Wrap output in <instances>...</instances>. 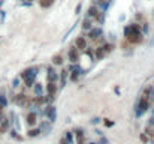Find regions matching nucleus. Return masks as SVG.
<instances>
[{
  "label": "nucleus",
  "mask_w": 154,
  "mask_h": 144,
  "mask_svg": "<svg viewBox=\"0 0 154 144\" xmlns=\"http://www.w3.org/2000/svg\"><path fill=\"white\" fill-rule=\"evenodd\" d=\"M148 107H150V102L142 98V99L139 101V105H138V110H136V116H142V114L148 110Z\"/></svg>",
  "instance_id": "1"
},
{
  "label": "nucleus",
  "mask_w": 154,
  "mask_h": 144,
  "mask_svg": "<svg viewBox=\"0 0 154 144\" xmlns=\"http://www.w3.org/2000/svg\"><path fill=\"white\" fill-rule=\"evenodd\" d=\"M38 75V68H29L26 69L23 74H21V78H30V80H35V77Z\"/></svg>",
  "instance_id": "2"
},
{
  "label": "nucleus",
  "mask_w": 154,
  "mask_h": 144,
  "mask_svg": "<svg viewBox=\"0 0 154 144\" xmlns=\"http://www.w3.org/2000/svg\"><path fill=\"white\" fill-rule=\"evenodd\" d=\"M138 32H141V27H139L138 24H132V26H127V27H124V36H126V38H129L130 35H133V33H138Z\"/></svg>",
  "instance_id": "3"
},
{
  "label": "nucleus",
  "mask_w": 154,
  "mask_h": 144,
  "mask_svg": "<svg viewBox=\"0 0 154 144\" xmlns=\"http://www.w3.org/2000/svg\"><path fill=\"white\" fill-rule=\"evenodd\" d=\"M44 114H45V116H48V119H50V122H56V119H57V113H56V107H53V105H50V107H47V110L44 111Z\"/></svg>",
  "instance_id": "4"
},
{
  "label": "nucleus",
  "mask_w": 154,
  "mask_h": 144,
  "mask_svg": "<svg viewBox=\"0 0 154 144\" xmlns=\"http://www.w3.org/2000/svg\"><path fill=\"white\" fill-rule=\"evenodd\" d=\"M142 39H144V36H142V33H141V32L133 33V35H130V36L127 38V41H129L130 44H141V42H142Z\"/></svg>",
  "instance_id": "5"
},
{
  "label": "nucleus",
  "mask_w": 154,
  "mask_h": 144,
  "mask_svg": "<svg viewBox=\"0 0 154 144\" xmlns=\"http://www.w3.org/2000/svg\"><path fill=\"white\" fill-rule=\"evenodd\" d=\"M67 56H69V60L72 62V63H76L78 60H79V53H78V48H70L69 50V53H67Z\"/></svg>",
  "instance_id": "6"
},
{
  "label": "nucleus",
  "mask_w": 154,
  "mask_h": 144,
  "mask_svg": "<svg viewBox=\"0 0 154 144\" xmlns=\"http://www.w3.org/2000/svg\"><path fill=\"white\" fill-rule=\"evenodd\" d=\"M102 35V29H90V32H88V36L91 38V39H97L99 36Z\"/></svg>",
  "instance_id": "7"
},
{
  "label": "nucleus",
  "mask_w": 154,
  "mask_h": 144,
  "mask_svg": "<svg viewBox=\"0 0 154 144\" xmlns=\"http://www.w3.org/2000/svg\"><path fill=\"white\" fill-rule=\"evenodd\" d=\"M8 129H9V120L3 119L2 122H0V134H6Z\"/></svg>",
  "instance_id": "8"
},
{
  "label": "nucleus",
  "mask_w": 154,
  "mask_h": 144,
  "mask_svg": "<svg viewBox=\"0 0 154 144\" xmlns=\"http://www.w3.org/2000/svg\"><path fill=\"white\" fill-rule=\"evenodd\" d=\"M76 47H78L79 50H85V48H87V41H85V38H82V36L76 38Z\"/></svg>",
  "instance_id": "9"
},
{
  "label": "nucleus",
  "mask_w": 154,
  "mask_h": 144,
  "mask_svg": "<svg viewBox=\"0 0 154 144\" xmlns=\"http://www.w3.org/2000/svg\"><path fill=\"white\" fill-rule=\"evenodd\" d=\"M47 90H48V95L54 96V95H56V92H57V86H56V83H53V81H48Z\"/></svg>",
  "instance_id": "10"
},
{
  "label": "nucleus",
  "mask_w": 154,
  "mask_h": 144,
  "mask_svg": "<svg viewBox=\"0 0 154 144\" xmlns=\"http://www.w3.org/2000/svg\"><path fill=\"white\" fill-rule=\"evenodd\" d=\"M57 78H58V77H57V74L54 72V69H53V68H50V69H48V81L56 83V81H57Z\"/></svg>",
  "instance_id": "11"
},
{
  "label": "nucleus",
  "mask_w": 154,
  "mask_h": 144,
  "mask_svg": "<svg viewBox=\"0 0 154 144\" xmlns=\"http://www.w3.org/2000/svg\"><path fill=\"white\" fill-rule=\"evenodd\" d=\"M36 113H30L29 116H27V123L29 125H36Z\"/></svg>",
  "instance_id": "12"
},
{
  "label": "nucleus",
  "mask_w": 154,
  "mask_h": 144,
  "mask_svg": "<svg viewBox=\"0 0 154 144\" xmlns=\"http://www.w3.org/2000/svg\"><path fill=\"white\" fill-rule=\"evenodd\" d=\"M33 86H35V89H33V90H35V95H36V96H42V86L38 84V83L33 84Z\"/></svg>",
  "instance_id": "13"
},
{
  "label": "nucleus",
  "mask_w": 154,
  "mask_h": 144,
  "mask_svg": "<svg viewBox=\"0 0 154 144\" xmlns=\"http://www.w3.org/2000/svg\"><path fill=\"white\" fill-rule=\"evenodd\" d=\"M99 12H97V8L96 6H90L88 8V17H96Z\"/></svg>",
  "instance_id": "14"
},
{
  "label": "nucleus",
  "mask_w": 154,
  "mask_h": 144,
  "mask_svg": "<svg viewBox=\"0 0 154 144\" xmlns=\"http://www.w3.org/2000/svg\"><path fill=\"white\" fill-rule=\"evenodd\" d=\"M39 3H41L42 8H50V6L53 5V0H41Z\"/></svg>",
  "instance_id": "15"
},
{
  "label": "nucleus",
  "mask_w": 154,
  "mask_h": 144,
  "mask_svg": "<svg viewBox=\"0 0 154 144\" xmlns=\"http://www.w3.org/2000/svg\"><path fill=\"white\" fill-rule=\"evenodd\" d=\"M66 78H67V71L63 69V71H61V87L66 86Z\"/></svg>",
  "instance_id": "16"
},
{
  "label": "nucleus",
  "mask_w": 154,
  "mask_h": 144,
  "mask_svg": "<svg viewBox=\"0 0 154 144\" xmlns=\"http://www.w3.org/2000/svg\"><path fill=\"white\" fill-rule=\"evenodd\" d=\"M42 131H45V134H50V131H51V126H50V123H47V122H44L42 123V128H41Z\"/></svg>",
  "instance_id": "17"
},
{
  "label": "nucleus",
  "mask_w": 154,
  "mask_h": 144,
  "mask_svg": "<svg viewBox=\"0 0 154 144\" xmlns=\"http://www.w3.org/2000/svg\"><path fill=\"white\" fill-rule=\"evenodd\" d=\"M39 134H41V131H39V129H30L27 135H29V137H38Z\"/></svg>",
  "instance_id": "18"
},
{
  "label": "nucleus",
  "mask_w": 154,
  "mask_h": 144,
  "mask_svg": "<svg viewBox=\"0 0 154 144\" xmlns=\"http://www.w3.org/2000/svg\"><path fill=\"white\" fill-rule=\"evenodd\" d=\"M96 56H97V59L100 60V59H103V56H105V51H103V48H97V51H96Z\"/></svg>",
  "instance_id": "19"
},
{
  "label": "nucleus",
  "mask_w": 154,
  "mask_h": 144,
  "mask_svg": "<svg viewBox=\"0 0 154 144\" xmlns=\"http://www.w3.org/2000/svg\"><path fill=\"white\" fill-rule=\"evenodd\" d=\"M53 63H54V65H61V63H63V59H61L60 56H54Z\"/></svg>",
  "instance_id": "20"
},
{
  "label": "nucleus",
  "mask_w": 154,
  "mask_h": 144,
  "mask_svg": "<svg viewBox=\"0 0 154 144\" xmlns=\"http://www.w3.org/2000/svg\"><path fill=\"white\" fill-rule=\"evenodd\" d=\"M17 104H24V101H26V95H17Z\"/></svg>",
  "instance_id": "21"
},
{
  "label": "nucleus",
  "mask_w": 154,
  "mask_h": 144,
  "mask_svg": "<svg viewBox=\"0 0 154 144\" xmlns=\"http://www.w3.org/2000/svg\"><path fill=\"white\" fill-rule=\"evenodd\" d=\"M0 105H3V107L8 105V99L5 98V95H0Z\"/></svg>",
  "instance_id": "22"
},
{
  "label": "nucleus",
  "mask_w": 154,
  "mask_h": 144,
  "mask_svg": "<svg viewBox=\"0 0 154 144\" xmlns=\"http://www.w3.org/2000/svg\"><path fill=\"white\" fill-rule=\"evenodd\" d=\"M94 18H96V20H97L99 23H103V21H105V15H103L102 12H99V14H97V15H96Z\"/></svg>",
  "instance_id": "23"
},
{
  "label": "nucleus",
  "mask_w": 154,
  "mask_h": 144,
  "mask_svg": "<svg viewBox=\"0 0 154 144\" xmlns=\"http://www.w3.org/2000/svg\"><path fill=\"white\" fill-rule=\"evenodd\" d=\"M82 27H84L85 30H90V29H91V23H90V20H85V21L82 23Z\"/></svg>",
  "instance_id": "24"
},
{
  "label": "nucleus",
  "mask_w": 154,
  "mask_h": 144,
  "mask_svg": "<svg viewBox=\"0 0 154 144\" xmlns=\"http://www.w3.org/2000/svg\"><path fill=\"white\" fill-rule=\"evenodd\" d=\"M79 71H81V69H78V71H73V74L70 75V80H72V81H76V80H78V75H79Z\"/></svg>",
  "instance_id": "25"
},
{
  "label": "nucleus",
  "mask_w": 154,
  "mask_h": 144,
  "mask_svg": "<svg viewBox=\"0 0 154 144\" xmlns=\"http://www.w3.org/2000/svg\"><path fill=\"white\" fill-rule=\"evenodd\" d=\"M26 81V86L27 87H32L33 84H35V80H30V78H27V80H24Z\"/></svg>",
  "instance_id": "26"
},
{
  "label": "nucleus",
  "mask_w": 154,
  "mask_h": 144,
  "mask_svg": "<svg viewBox=\"0 0 154 144\" xmlns=\"http://www.w3.org/2000/svg\"><path fill=\"white\" fill-rule=\"evenodd\" d=\"M64 138H66V141H67V143H72V141H73V137H72V134H70V132H67Z\"/></svg>",
  "instance_id": "27"
},
{
  "label": "nucleus",
  "mask_w": 154,
  "mask_h": 144,
  "mask_svg": "<svg viewBox=\"0 0 154 144\" xmlns=\"http://www.w3.org/2000/svg\"><path fill=\"white\" fill-rule=\"evenodd\" d=\"M102 48H103L105 53H109V51L112 50V45H105V47H102Z\"/></svg>",
  "instance_id": "28"
},
{
  "label": "nucleus",
  "mask_w": 154,
  "mask_h": 144,
  "mask_svg": "<svg viewBox=\"0 0 154 144\" xmlns=\"http://www.w3.org/2000/svg\"><path fill=\"white\" fill-rule=\"evenodd\" d=\"M150 125L154 126V108H153V113H151V117H150Z\"/></svg>",
  "instance_id": "29"
},
{
  "label": "nucleus",
  "mask_w": 154,
  "mask_h": 144,
  "mask_svg": "<svg viewBox=\"0 0 154 144\" xmlns=\"http://www.w3.org/2000/svg\"><path fill=\"white\" fill-rule=\"evenodd\" d=\"M105 125H106L108 128H111V126L114 125V122H111V120H106V122H105Z\"/></svg>",
  "instance_id": "30"
},
{
  "label": "nucleus",
  "mask_w": 154,
  "mask_h": 144,
  "mask_svg": "<svg viewBox=\"0 0 154 144\" xmlns=\"http://www.w3.org/2000/svg\"><path fill=\"white\" fill-rule=\"evenodd\" d=\"M18 81H20V78H15V80H14V84H12V86H14V87H17V86H18Z\"/></svg>",
  "instance_id": "31"
},
{
  "label": "nucleus",
  "mask_w": 154,
  "mask_h": 144,
  "mask_svg": "<svg viewBox=\"0 0 154 144\" xmlns=\"http://www.w3.org/2000/svg\"><path fill=\"white\" fill-rule=\"evenodd\" d=\"M79 12H81V5L76 6V14H79Z\"/></svg>",
  "instance_id": "32"
},
{
  "label": "nucleus",
  "mask_w": 154,
  "mask_h": 144,
  "mask_svg": "<svg viewBox=\"0 0 154 144\" xmlns=\"http://www.w3.org/2000/svg\"><path fill=\"white\" fill-rule=\"evenodd\" d=\"M141 140H142L144 143H147V137H145V135H141Z\"/></svg>",
  "instance_id": "33"
},
{
  "label": "nucleus",
  "mask_w": 154,
  "mask_h": 144,
  "mask_svg": "<svg viewBox=\"0 0 154 144\" xmlns=\"http://www.w3.org/2000/svg\"><path fill=\"white\" fill-rule=\"evenodd\" d=\"M66 143H67V141H66V138H63V140L60 141V144H66Z\"/></svg>",
  "instance_id": "34"
},
{
  "label": "nucleus",
  "mask_w": 154,
  "mask_h": 144,
  "mask_svg": "<svg viewBox=\"0 0 154 144\" xmlns=\"http://www.w3.org/2000/svg\"><path fill=\"white\" fill-rule=\"evenodd\" d=\"M150 45H151V47H154V38L151 39V42H150Z\"/></svg>",
  "instance_id": "35"
},
{
  "label": "nucleus",
  "mask_w": 154,
  "mask_h": 144,
  "mask_svg": "<svg viewBox=\"0 0 154 144\" xmlns=\"http://www.w3.org/2000/svg\"><path fill=\"white\" fill-rule=\"evenodd\" d=\"M2 111H3V105H0V114H2Z\"/></svg>",
  "instance_id": "36"
},
{
  "label": "nucleus",
  "mask_w": 154,
  "mask_h": 144,
  "mask_svg": "<svg viewBox=\"0 0 154 144\" xmlns=\"http://www.w3.org/2000/svg\"><path fill=\"white\" fill-rule=\"evenodd\" d=\"M91 144H94V143H91Z\"/></svg>",
  "instance_id": "37"
},
{
  "label": "nucleus",
  "mask_w": 154,
  "mask_h": 144,
  "mask_svg": "<svg viewBox=\"0 0 154 144\" xmlns=\"http://www.w3.org/2000/svg\"><path fill=\"white\" fill-rule=\"evenodd\" d=\"M0 5H2V3H0Z\"/></svg>",
  "instance_id": "38"
},
{
  "label": "nucleus",
  "mask_w": 154,
  "mask_h": 144,
  "mask_svg": "<svg viewBox=\"0 0 154 144\" xmlns=\"http://www.w3.org/2000/svg\"><path fill=\"white\" fill-rule=\"evenodd\" d=\"M30 2H32V0H30Z\"/></svg>",
  "instance_id": "39"
}]
</instances>
